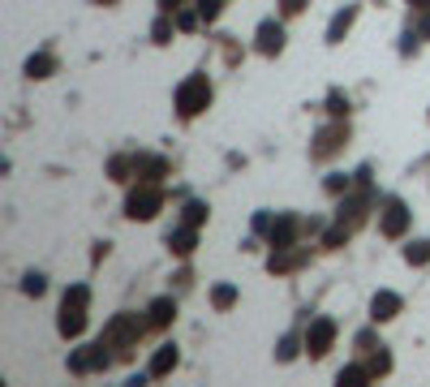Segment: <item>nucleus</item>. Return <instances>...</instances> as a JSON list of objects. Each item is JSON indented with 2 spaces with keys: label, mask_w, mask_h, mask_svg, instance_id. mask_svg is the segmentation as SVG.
I'll return each instance as SVG.
<instances>
[{
  "label": "nucleus",
  "mask_w": 430,
  "mask_h": 387,
  "mask_svg": "<svg viewBox=\"0 0 430 387\" xmlns=\"http://www.w3.org/2000/svg\"><path fill=\"white\" fill-rule=\"evenodd\" d=\"M86 289L82 284H73V289L65 293V305H61V335H78L86 327Z\"/></svg>",
  "instance_id": "1"
},
{
  "label": "nucleus",
  "mask_w": 430,
  "mask_h": 387,
  "mask_svg": "<svg viewBox=\"0 0 430 387\" xmlns=\"http://www.w3.org/2000/svg\"><path fill=\"white\" fill-rule=\"evenodd\" d=\"M207 99H211V82L198 73V77H190V82L176 91V108H181V116H194V112L207 108Z\"/></svg>",
  "instance_id": "2"
},
{
  "label": "nucleus",
  "mask_w": 430,
  "mask_h": 387,
  "mask_svg": "<svg viewBox=\"0 0 430 387\" xmlns=\"http://www.w3.org/2000/svg\"><path fill=\"white\" fill-rule=\"evenodd\" d=\"M160 206H164V190L155 185V181H142V185L130 194V215L134 220H151Z\"/></svg>",
  "instance_id": "3"
},
{
  "label": "nucleus",
  "mask_w": 430,
  "mask_h": 387,
  "mask_svg": "<svg viewBox=\"0 0 430 387\" xmlns=\"http://www.w3.org/2000/svg\"><path fill=\"white\" fill-rule=\"evenodd\" d=\"M332 340H336V323H332V319H314L310 331H306V349H310L314 357H323L327 349H332Z\"/></svg>",
  "instance_id": "4"
},
{
  "label": "nucleus",
  "mask_w": 430,
  "mask_h": 387,
  "mask_svg": "<svg viewBox=\"0 0 430 387\" xmlns=\"http://www.w3.org/2000/svg\"><path fill=\"white\" fill-rule=\"evenodd\" d=\"M108 361H112V357L104 353V344H91V349H82V353L69 357V370H73V374H86V370H104Z\"/></svg>",
  "instance_id": "5"
},
{
  "label": "nucleus",
  "mask_w": 430,
  "mask_h": 387,
  "mask_svg": "<svg viewBox=\"0 0 430 387\" xmlns=\"http://www.w3.org/2000/svg\"><path fill=\"white\" fill-rule=\"evenodd\" d=\"M280 47H284V31L275 22H263L259 26V52H263V56H275Z\"/></svg>",
  "instance_id": "6"
},
{
  "label": "nucleus",
  "mask_w": 430,
  "mask_h": 387,
  "mask_svg": "<svg viewBox=\"0 0 430 387\" xmlns=\"http://www.w3.org/2000/svg\"><path fill=\"white\" fill-rule=\"evenodd\" d=\"M134 172H138V181H160L168 172V164L160 155H134Z\"/></svg>",
  "instance_id": "7"
},
{
  "label": "nucleus",
  "mask_w": 430,
  "mask_h": 387,
  "mask_svg": "<svg viewBox=\"0 0 430 387\" xmlns=\"http://www.w3.org/2000/svg\"><path fill=\"white\" fill-rule=\"evenodd\" d=\"M404 224H409V211H404V202H387V211H383V232H387V237H400V232H404Z\"/></svg>",
  "instance_id": "8"
},
{
  "label": "nucleus",
  "mask_w": 430,
  "mask_h": 387,
  "mask_svg": "<svg viewBox=\"0 0 430 387\" xmlns=\"http://www.w3.org/2000/svg\"><path fill=\"white\" fill-rule=\"evenodd\" d=\"M396 314H400V297H396V293H378V297L370 301V319H374V323L396 319Z\"/></svg>",
  "instance_id": "9"
},
{
  "label": "nucleus",
  "mask_w": 430,
  "mask_h": 387,
  "mask_svg": "<svg viewBox=\"0 0 430 387\" xmlns=\"http://www.w3.org/2000/svg\"><path fill=\"white\" fill-rule=\"evenodd\" d=\"M267 232H271V245H275V250H284V245H293V237H297V220H293V215H284V220H275Z\"/></svg>",
  "instance_id": "10"
},
{
  "label": "nucleus",
  "mask_w": 430,
  "mask_h": 387,
  "mask_svg": "<svg viewBox=\"0 0 430 387\" xmlns=\"http://www.w3.org/2000/svg\"><path fill=\"white\" fill-rule=\"evenodd\" d=\"M172 366H176V349H172V344H164V349H160L155 357H151V366H146V374H151V379H160V374H168Z\"/></svg>",
  "instance_id": "11"
},
{
  "label": "nucleus",
  "mask_w": 430,
  "mask_h": 387,
  "mask_svg": "<svg viewBox=\"0 0 430 387\" xmlns=\"http://www.w3.org/2000/svg\"><path fill=\"white\" fill-rule=\"evenodd\" d=\"M168 245H172L176 254H190V250H194V224L176 228V232H168Z\"/></svg>",
  "instance_id": "12"
},
{
  "label": "nucleus",
  "mask_w": 430,
  "mask_h": 387,
  "mask_svg": "<svg viewBox=\"0 0 430 387\" xmlns=\"http://www.w3.org/2000/svg\"><path fill=\"white\" fill-rule=\"evenodd\" d=\"M340 138H344V129H340V125L323 129V134H318V146H314V155H332V151L340 146Z\"/></svg>",
  "instance_id": "13"
},
{
  "label": "nucleus",
  "mask_w": 430,
  "mask_h": 387,
  "mask_svg": "<svg viewBox=\"0 0 430 387\" xmlns=\"http://www.w3.org/2000/svg\"><path fill=\"white\" fill-rule=\"evenodd\" d=\"M172 314H176V305H172L168 297L151 301V323H155V327H168V323H172Z\"/></svg>",
  "instance_id": "14"
},
{
  "label": "nucleus",
  "mask_w": 430,
  "mask_h": 387,
  "mask_svg": "<svg viewBox=\"0 0 430 387\" xmlns=\"http://www.w3.org/2000/svg\"><path fill=\"white\" fill-rule=\"evenodd\" d=\"M26 73H31V77H47V73H52V56H47V52L31 56V61H26Z\"/></svg>",
  "instance_id": "15"
},
{
  "label": "nucleus",
  "mask_w": 430,
  "mask_h": 387,
  "mask_svg": "<svg viewBox=\"0 0 430 387\" xmlns=\"http://www.w3.org/2000/svg\"><path fill=\"white\" fill-rule=\"evenodd\" d=\"M366 379H374L370 366H348V370H340V383H348V387H362Z\"/></svg>",
  "instance_id": "16"
},
{
  "label": "nucleus",
  "mask_w": 430,
  "mask_h": 387,
  "mask_svg": "<svg viewBox=\"0 0 430 387\" xmlns=\"http://www.w3.org/2000/svg\"><path fill=\"white\" fill-rule=\"evenodd\" d=\"M348 22H353V9H344V13H340V17L332 22V31H327V39H340V35L348 31Z\"/></svg>",
  "instance_id": "17"
},
{
  "label": "nucleus",
  "mask_w": 430,
  "mask_h": 387,
  "mask_svg": "<svg viewBox=\"0 0 430 387\" xmlns=\"http://www.w3.org/2000/svg\"><path fill=\"white\" fill-rule=\"evenodd\" d=\"M404 258H409V263H426V258H430V241L409 245V250H404Z\"/></svg>",
  "instance_id": "18"
},
{
  "label": "nucleus",
  "mask_w": 430,
  "mask_h": 387,
  "mask_svg": "<svg viewBox=\"0 0 430 387\" xmlns=\"http://www.w3.org/2000/svg\"><path fill=\"white\" fill-rule=\"evenodd\" d=\"M202 220H207V206H202V202H190V206H185V224H202Z\"/></svg>",
  "instance_id": "19"
},
{
  "label": "nucleus",
  "mask_w": 430,
  "mask_h": 387,
  "mask_svg": "<svg viewBox=\"0 0 430 387\" xmlns=\"http://www.w3.org/2000/svg\"><path fill=\"white\" fill-rule=\"evenodd\" d=\"M237 301V289H229V284H220V289H215V305L224 310V305H233Z\"/></svg>",
  "instance_id": "20"
},
{
  "label": "nucleus",
  "mask_w": 430,
  "mask_h": 387,
  "mask_svg": "<svg viewBox=\"0 0 430 387\" xmlns=\"http://www.w3.org/2000/svg\"><path fill=\"white\" fill-rule=\"evenodd\" d=\"M198 17H202V13H190V9H181V13H176V26H181V31H194V26H198Z\"/></svg>",
  "instance_id": "21"
},
{
  "label": "nucleus",
  "mask_w": 430,
  "mask_h": 387,
  "mask_svg": "<svg viewBox=\"0 0 430 387\" xmlns=\"http://www.w3.org/2000/svg\"><path fill=\"white\" fill-rule=\"evenodd\" d=\"M198 13L207 17V22H211V17H220V0H198Z\"/></svg>",
  "instance_id": "22"
},
{
  "label": "nucleus",
  "mask_w": 430,
  "mask_h": 387,
  "mask_svg": "<svg viewBox=\"0 0 430 387\" xmlns=\"http://www.w3.org/2000/svg\"><path fill=\"white\" fill-rule=\"evenodd\" d=\"M22 289H26L31 297H39V293H43V275H26V284H22Z\"/></svg>",
  "instance_id": "23"
},
{
  "label": "nucleus",
  "mask_w": 430,
  "mask_h": 387,
  "mask_svg": "<svg viewBox=\"0 0 430 387\" xmlns=\"http://www.w3.org/2000/svg\"><path fill=\"white\" fill-rule=\"evenodd\" d=\"M168 35H172V26H168V17H160V22H155V39L168 43Z\"/></svg>",
  "instance_id": "24"
},
{
  "label": "nucleus",
  "mask_w": 430,
  "mask_h": 387,
  "mask_svg": "<svg viewBox=\"0 0 430 387\" xmlns=\"http://www.w3.org/2000/svg\"><path fill=\"white\" fill-rule=\"evenodd\" d=\"M293 353H297V340H293V335H289V340H284V344H280V357H284V361H289V357H293Z\"/></svg>",
  "instance_id": "25"
}]
</instances>
